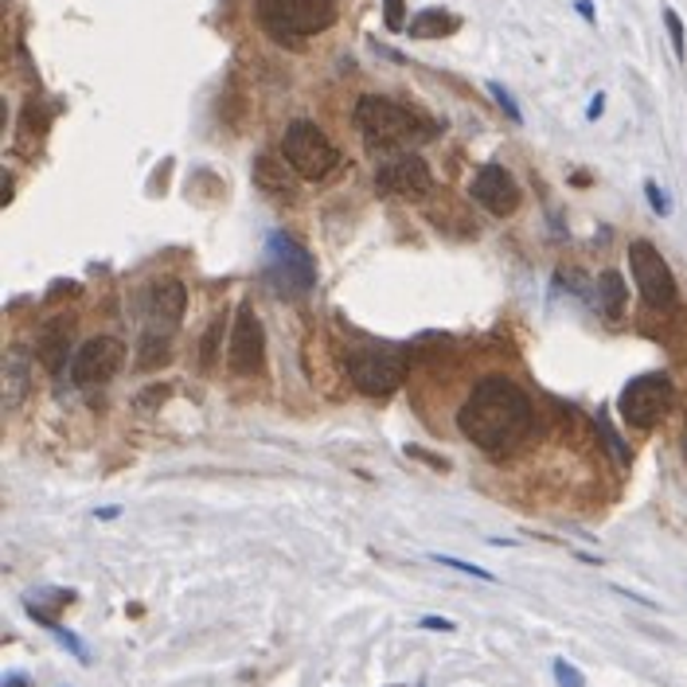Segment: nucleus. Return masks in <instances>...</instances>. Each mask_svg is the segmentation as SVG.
Wrapping results in <instances>:
<instances>
[{"instance_id":"1","label":"nucleus","mask_w":687,"mask_h":687,"mask_svg":"<svg viewBox=\"0 0 687 687\" xmlns=\"http://www.w3.org/2000/svg\"><path fill=\"white\" fill-rule=\"evenodd\" d=\"M457 426L472 446L489 449V454L512 449L531 426V398L504 375H489L472 387V395L457 410Z\"/></svg>"},{"instance_id":"2","label":"nucleus","mask_w":687,"mask_h":687,"mask_svg":"<svg viewBox=\"0 0 687 687\" xmlns=\"http://www.w3.org/2000/svg\"><path fill=\"white\" fill-rule=\"evenodd\" d=\"M356 125L372 149H406V145H418L426 137H434V125L418 110L398 106V102L379 98V94L360 98Z\"/></svg>"},{"instance_id":"3","label":"nucleus","mask_w":687,"mask_h":687,"mask_svg":"<svg viewBox=\"0 0 687 687\" xmlns=\"http://www.w3.org/2000/svg\"><path fill=\"white\" fill-rule=\"evenodd\" d=\"M254 17L278 43H298L336 24L340 0H254Z\"/></svg>"},{"instance_id":"4","label":"nucleus","mask_w":687,"mask_h":687,"mask_svg":"<svg viewBox=\"0 0 687 687\" xmlns=\"http://www.w3.org/2000/svg\"><path fill=\"white\" fill-rule=\"evenodd\" d=\"M262 273H266V282H270V290L282 293V298H305L316 285L313 254H309L298 239H290V235H282V231H273L270 242H266Z\"/></svg>"},{"instance_id":"5","label":"nucleus","mask_w":687,"mask_h":687,"mask_svg":"<svg viewBox=\"0 0 687 687\" xmlns=\"http://www.w3.org/2000/svg\"><path fill=\"white\" fill-rule=\"evenodd\" d=\"M282 153H285V160H290L293 173H298L301 180H324V176L340 165V149L329 142V137H324L321 125L305 122V117L285 129Z\"/></svg>"},{"instance_id":"6","label":"nucleus","mask_w":687,"mask_h":687,"mask_svg":"<svg viewBox=\"0 0 687 687\" xmlns=\"http://www.w3.org/2000/svg\"><path fill=\"white\" fill-rule=\"evenodd\" d=\"M672 398H676V387H672L668 375L648 372V375H637V379L625 383L622 398H617V410H622V418L629 426L648 430V426H656L664 415H668Z\"/></svg>"},{"instance_id":"7","label":"nucleus","mask_w":687,"mask_h":687,"mask_svg":"<svg viewBox=\"0 0 687 687\" xmlns=\"http://www.w3.org/2000/svg\"><path fill=\"white\" fill-rule=\"evenodd\" d=\"M629 270H633V282H637L641 298L648 301L653 309H672L679 298L676 290V278H672L668 262L664 254L645 239H633L629 242Z\"/></svg>"},{"instance_id":"8","label":"nucleus","mask_w":687,"mask_h":687,"mask_svg":"<svg viewBox=\"0 0 687 687\" xmlns=\"http://www.w3.org/2000/svg\"><path fill=\"white\" fill-rule=\"evenodd\" d=\"M125 364V344L117 336H94L71 356V383L75 387H106Z\"/></svg>"},{"instance_id":"9","label":"nucleus","mask_w":687,"mask_h":687,"mask_svg":"<svg viewBox=\"0 0 687 687\" xmlns=\"http://www.w3.org/2000/svg\"><path fill=\"white\" fill-rule=\"evenodd\" d=\"M227 360H231V372L235 375H258L266 364V332H262V321H258V313L250 305H239V313H235V324H231V352H227Z\"/></svg>"},{"instance_id":"10","label":"nucleus","mask_w":687,"mask_h":687,"mask_svg":"<svg viewBox=\"0 0 687 687\" xmlns=\"http://www.w3.org/2000/svg\"><path fill=\"white\" fill-rule=\"evenodd\" d=\"M375 184H379V191H391V196L418 199V196H426V191L434 188V176H430V165H426L418 153H403V157L379 165Z\"/></svg>"},{"instance_id":"11","label":"nucleus","mask_w":687,"mask_h":687,"mask_svg":"<svg viewBox=\"0 0 687 687\" xmlns=\"http://www.w3.org/2000/svg\"><path fill=\"white\" fill-rule=\"evenodd\" d=\"M348 375L352 383H356V391H364V395H395L398 387H403V364L391 356H383V352H356V356L348 360Z\"/></svg>"},{"instance_id":"12","label":"nucleus","mask_w":687,"mask_h":687,"mask_svg":"<svg viewBox=\"0 0 687 687\" xmlns=\"http://www.w3.org/2000/svg\"><path fill=\"white\" fill-rule=\"evenodd\" d=\"M469 196L477 199L485 211H492V216H512V211L520 208V184H516V176L500 165L480 168L477 180L469 184Z\"/></svg>"},{"instance_id":"13","label":"nucleus","mask_w":687,"mask_h":687,"mask_svg":"<svg viewBox=\"0 0 687 687\" xmlns=\"http://www.w3.org/2000/svg\"><path fill=\"white\" fill-rule=\"evenodd\" d=\"M184 309H188V290L176 278H165V282H157L149 290V316L157 321V332L176 329Z\"/></svg>"},{"instance_id":"14","label":"nucleus","mask_w":687,"mask_h":687,"mask_svg":"<svg viewBox=\"0 0 687 687\" xmlns=\"http://www.w3.org/2000/svg\"><path fill=\"white\" fill-rule=\"evenodd\" d=\"M0 387H4V406H20L24 395H32V352L9 348L0 367Z\"/></svg>"},{"instance_id":"15","label":"nucleus","mask_w":687,"mask_h":687,"mask_svg":"<svg viewBox=\"0 0 687 687\" xmlns=\"http://www.w3.org/2000/svg\"><path fill=\"white\" fill-rule=\"evenodd\" d=\"M66 344H71V332H66L63 321H51L40 329V336H35V356H40V364L48 367V372H59V367L66 364Z\"/></svg>"},{"instance_id":"16","label":"nucleus","mask_w":687,"mask_h":687,"mask_svg":"<svg viewBox=\"0 0 687 687\" xmlns=\"http://www.w3.org/2000/svg\"><path fill=\"white\" fill-rule=\"evenodd\" d=\"M457 28H461V17H454L449 9H426L406 24V35L410 40H446Z\"/></svg>"},{"instance_id":"17","label":"nucleus","mask_w":687,"mask_h":687,"mask_svg":"<svg viewBox=\"0 0 687 687\" xmlns=\"http://www.w3.org/2000/svg\"><path fill=\"white\" fill-rule=\"evenodd\" d=\"M625 301H629V293H625V278L617 270H602L597 273V305H602V313L610 316V321H622L625 316Z\"/></svg>"},{"instance_id":"18","label":"nucleus","mask_w":687,"mask_h":687,"mask_svg":"<svg viewBox=\"0 0 687 687\" xmlns=\"http://www.w3.org/2000/svg\"><path fill=\"white\" fill-rule=\"evenodd\" d=\"M290 160L282 165V157H258L254 160V176H258V188L266 191H293V176H290Z\"/></svg>"},{"instance_id":"19","label":"nucleus","mask_w":687,"mask_h":687,"mask_svg":"<svg viewBox=\"0 0 687 687\" xmlns=\"http://www.w3.org/2000/svg\"><path fill=\"white\" fill-rule=\"evenodd\" d=\"M223 332H227L223 316H216V321L208 324V332H204V344H199V367H204V372H211V367L219 364V344H223Z\"/></svg>"},{"instance_id":"20","label":"nucleus","mask_w":687,"mask_h":687,"mask_svg":"<svg viewBox=\"0 0 687 687\" xmlns=\"http://www.w3.org/2000/svg\"><path fill=\"white\" fill-rule=\"evenodd\" d=\"M168 360V332H145L137 367H160Z\"/></svg>"},{"instance_id":"21","label":"nucleus","mask_w":687,"mask_h":687,"mask_svg":"<svg viewBox=\"0 0 687 687\" xmlns=\"http://www.w3.org/2000/svg\"><path fill=\"white\" fill-rule=\"evenodd\" d=\"M597 434H602V441L610 446V454H613V461H622V465H629V446H625L622 438H617V430H613V423L605 418V410L597 415Z\"/></svg>"},{"instance_id":"22","label":"nucleus","mask_w":687,"mask_h":687,"mask_svg":"<svg viewBox=\"0 0 687 687\" xmlns=\"http://www.w3.org/2000/svg\"><path fill=\"white\" fill-rule=\"evenodd\" d=\"M664 24H668V35H672V51H676V59L687 55V40H684V24H679V17L672 9H664Z\"/></svg>"},{"instance_id":"23","label":"nucleus","mask_w":687,"mask_h":687,"mask_svg":"<svg viewBox=\"0 0 687 687\" xmlns=\"http://www.w3.org/2000/svg\"><path fill=\"white\" fill-rule=\"evenodd\" d=\"M383 20H387L391 32H406V12L403 0H383Z\"/></svg>"},{"instance_id":"24","label":"nucleus","mask_w":687,"mask_h":687,"mask_svg":"<svg viewBox=\"0 0 687 687\" xmlns=\"http://www.w3.org/2000/svg\"><path fill=\"white\" fill-rule=\"evenodd\" d=\"M489 94H492V98L500 102V110H504V114L512 117V122H523L520 106H516V98H512V94L504 91V86H500V83H489Z\"/></svg>"},{"instance_id":"25","label":"nucleus","mask_w":687,"mask_h":687,"mask_svg":"<svg viewBox=\"0 0 687 687\" xmlns=\"http://www.w3.org/2000/svg\"><path fill=\"white\" fill-rule=\"evenodd\" d=\"M555 679H559V687H586L582 672L574 668V664H566V660H555Z\"/></svg>"},{"instance_id":"26","label":"nucleus","mask_w":687,"mask_h":687,"mask_svg":"<svg viewBox=\"0 0 687 687\" xmlns=\"http://www.w3.org/2000/svg\"><path fill=\"white\" fill-rule=\"evenodd\" d=\"M438 563H441V566H454V571H465V574H472V579H480V582H492V574L485 571V566L461 563V559H449V555H438Z\"/></svg>"},{"instance_id":"27","label":"nucleus","mask_w":687,"mask_h":687,"mask_svg":"<svg viewBox=\"0 0 687 687\" xmlns=\"http://www.w3.org/2000/svg\"><path fill=\"white\" fill-rule=\"evenodd\" d=\"M645 196H648V204H653V211H656V216H668V211H672L668 196H664V191H660V188H656V184H653V180H648V184H645Z\"/></svg>"},{"instance_id":"28","label":"nucleus","mask_w":687,"mask_h":687,"mask_svg":"<svg viewBox=\"0 0 687 687\" xmlns=\"http://www.w3.org/2000/svg\"><path fill=\"white\" fill-rule=\"evenodd\" d=\"M423 629H441V633H449V629H454V622H446V617H426Z\"/></svg>"},{"instance_id":"29","label":"nucleus","mask_w":687,"mask_h":687,"mask_svg":"<svg viewBox=\"0 0 687 687\" xmlns=\"http://www.w3.org/2000/svg\"><path fill=\"white\" fill-rule=\"evenodd\" d=\"M602 110H605V94H597L594 102H590V110H586V117L594 122V117H602Z\"/></svg>"},{"instance_id":"30","label":"nucleus","mask_w":687,"mask_h":687,"mask_svg":"<svg viewBox=\"0 0 687 687\" xmlns=\"http://www.w3.org/2000/svg\"><path fill=\"white\" fill-rule=\"evenodd\" d=\"M574 9H579V12H582V17H586V20H594V4H590V0H579V4H574Z\"/></svg>"},{"instance_id":"31","label":"nucleus","mask_w":687,"mask_h":687,"mask_svg":"<svg viewBox=\"0 0 687 687\" xmlns=\"http://www.w3.org/2000/svg\"><path fill=\"white\" fill-rule=\"evenodd\" d=\"M4 687H28V684L20 676H9V679H4Z\"/></svg>"},{"instance_id":"32","label":"nucleus","mask_w":687,"mask_h":687,"mask_svg":"<svg viewBox=\"0 0 687 687\" xmlns=\"http://www.w3.org/2000/svg\"><path fill=\"white\" fill-rule=\"evenodd\" d=\"M684 454H687V430H684Z\"/></svg>"}]
</instances>
